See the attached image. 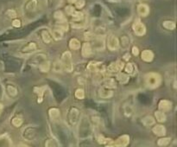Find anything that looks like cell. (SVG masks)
Masks as SVG:
<instances>
[{"label": "cell", "mask_w": 177, "mask_h": 147, "mask_svg": "<svg viewBox=\"0 0 177 147\" xmlns=\"http://www.w3.org/2000/svg\"><path fill=\"white\" fill-rule=\"evenodd\" d=\"M85 5V0H77L75 3V6L77 9H81Z\"/></svg>", "instance_id": "60d3db41"}, {"label": "cell", "mask_w": 177, "mask_h": 147, "mask_svg": "<svg viewBox=\"0 0 177 147\" xmlns=\"http://www.w3.org/2000/svg\"><path fill=\"white\" fill-rule=\"evenodd\" d=\"M38 5L37 0H28V2L25 4V11L27 12H34Z\"/></svg>", "instance_id": "8fae6325"}, {"label": "cell", "mask_w": 177, "mask_h": 147, "mask_svg": "<svg viewBox=\"0 0 177 147\" xmlns=\"http://www.w3.org/2000/svg\"><path fill=\"white\" fill-rule=\"evenodd\" d=\"M80 112L79 110V108L75 107V106H72L69 111H68V122L69 124L74 126L78 124L79 120H80Z\"/></svg>", "instance_id": "3957f363"}, {"label": "cell", "mask_w": 177, "mask_h": 147, "mask_svg": "<svg viewBox=\"0 0 177 147\" xmlns=\"http://www.w3.org/2000/svg\"><path fill=\"white\" fill-rule=\"evenodd\" d=\"M81 47V44H80V42L76 39V38H72L70 41H69V48L73 50H78L80 49Z\"/></svg>", "instance_id": "ffe728a7"}, {"label": "cell", "mask_w": 177, "mask_h": 147, "mask_svg": "<svg viewBox=\"0 0 177 147\" xmlns=\"http://www.w3.org/2000/svg\"><path fill=\"white\" fill-rule=\"evenodd\" d=\"M124 114H125L127 117H130V116H132V114L133 113L132 106H131L130 105H126V106L124 107Z\"/></svg>", "instance_id": "d590c367"}, {"label": "cell", "mask_w": 177, "mask_h": 147, "mask_svg": "<svg viewBox=\"0 0 177 147\" xmlns=\"http://www.w3.org/2000/svg\"><path fill=\"white\" fill-rule=\"evenodd\" d=\"M141 58L143 61H146V62H150L153 61L154 59V54L151 50L149 49H145L142 52L141 54Z\"/></svg>", "instance_id": "5bb4252c"}, {"label": "cell", "mask_w": 177, "mask_h": 147, "mask_svg": "<svg viewBox=\"0 0 177 147\" xmlns=\"http://www.w3.org/2000/svg\"><path fill=\"white\" fill-rule=\"evenodd\" d=\"M36 49H37V44H36L35 42H30V43H29L27 45H25L23 48L22 51L23 53H31V52L36 51Z\"/></svg>", "instance_id": "2e32d148"}, {"label": "cell", "mask_w": 177, "mask_h": 147, "mask_svg": "<svg viewBox=\"0 0 177 147\" xmlns=\"http://www.w3.org/2000/svg\"><path fill=\"white\" fill-rule=\"evenodd\" d=\"M144 82L148 88H156L162 82V77L158 73H148L144 76Z\"/></svg>", "instance_id": "6da1fadb"}, {"label": "cell", "mask_w": 177, "mask_h": 147, "mask_svg": "<svg viewBox=\"0 0 177 147\" xmlns=\"http://www.w3.org/2000/svg\"><path fill=\"white\" fill-rule=\"evenodd\" d=\"M23 137L24 139L31 141L32 139L35 138L36 135V128L32 127V126H28L27 128H24L23 133H22Z\"/></svg>", "instance_id": "9c48e42d"}, {"label": "cell", "mask_w": 177, "mask_h": 147, "mask_svg": "<svg viewBox=\"0 0 177 147\" xmlns=\"http://www.w3.org/2000/svg\"><path fill=\"white\" fill-rule=\"evenodd\" d=\"M132 54L135 56H138V54H139V49H138V48L137 47H136V46H134L132 48Z\"/></svg>", "instance_id": "f6af8a7d"}, {"label": "cell", "mask_w": 177, "mask_h": 147, "mask_svg": "<svg viewBox=\"0 0 177 147\" xmlns=\"http://www.w3.org/2000/svg\"><path fill=\"white\" fill-rule=\"evenodd\" d=\"M135 71V67L132 63H127L126 67H125V72L126 74H132Z\"/></svg>", "instance_id": "8d00e7d4"}, {"label": "cell", "mask_w": 177, "mask_h": 147, "mask_svg": "<svg viewBox=\"0 0 177 147\" xmlns=\"http://www.w3.org/2000/svg\"><path fill=\"white\" fill-rule=\"evenodd\" d=\"M130 58H131V56H130L129 54H125V55L124 56V60H129Z\"/></svg>", "instance_id": "7dc6e473"}, {"label": "cell", "mask_w": 177, "mask_h": 147, "mask_svg": "<svg viewBox=\"0 0 177 147\" xmlns=\"http://www.w3.org/2000/svg\"><path fill=\"white\" fill-rule=\"evenodd\" d=\"M155 117L156 118V120L157 121H159V122H165L166 121V114L164 113V112H162V111H156V113H155Z\"/></svg>", "instance_id": "f1b7e54d"}, {"label": "cell", "mask_w": 177, "mask_h": 147, "mask_svg": "<svg viewBox=\"0 0 177 147\" xmlns=\"http://www.w3.org/2000/svg\"><path fill=\"white\" fill-rule=\"evenodd\" d=\"M63 70L66 72H72L74 69V64H73V59H72V54L69 51H66L61 56V61H60Z\"/></svg>", "instance_id": "7a4b0ae2"}, {"label": "cell", "mask_w": 177, "mask_h": 147, "mask_svg": "<svg viewBox=\"0 0 177 147\" xmlns=\"http://www.w3.org/2000/svg\"><path fill=\"white\" fill-rule=\"evenodd\" d=\"M152 132H154L156 135L160 136V137H163L166 134V128L162 126V125H156L153 127Z\"/></svg>", "instance_id": "e0dca14e"}, {"label": "cell", "mask_w": 177, "mask_h": 147, "mask_svg": "<svg viewBox=\"0 0 177 147\" xmlns=\"http://www.w3.org/2000/svg\"><path fill=\"white\" fill-rule=\"evenodd\" d=\"M132 29L134 33L138 36H143L144 35H145L146 33V28H145V25L139 20V19H136L135 21V23L133 24Z\"/></svg>", "instance_id": "277c9868"}, {"label": "cell", "mask_w": 177, "mask_h": 147, "mask_svg": "<svg viewBox=\"0 0 177 147\" xmlns=\"http://www.w3.org/2000/svg\"><path fill=\"white\" fill-rule=\"evenodd\" d=\"M49 2H50V4H52L53 7H55V6H57L59 4L60 0H49Z\"/></svg>", "instance_id": "bcb514c9"}, {"label": "cell", "mask_w": 177, "mask_h": 147, "mask_svg": "<svg viewBox=\"0 0 177 147\" xmlns=\"http://www.w3.org/2000/svg\"><path fill=\"white\" fill-rule=\"evenodd\" d=\"M170 142H171V138H162L158 139L157 145L159 146H167Z\"/></svg>", "instance_id": "d6a6232c"}, {"label": "cell", "mask_w": 177, "mask_h": 147, "mask_svg": "<svg viewBox=\"0 0 177 147\" xmlns=\"http://www.w3.org/2000/svg\"><path fill=\"white\" fill-rule=\"evenodd\" d=\"M63 70V67L62 64L60 62V61H56L54 62L53 64V71L55 73H61Z\"/></svg>", "instance_id": "f546056e"}, {"label": "cell", "mask_w": 177, "mask_h": 147, "mask_svg": "<svg viewBox=\"0 0 177 147\" xmlns=\"http://www.w3.org/2000/svg\"><path fill=\"white\" fill-rule=\"evenodd\" d=\"M3 108H4L3 105H2V104H0V115H1V113H2V110H3Z\"/></svg>", "instance_id": "f907efd6"}, {"label": "cell", "mask_w": 177, "mask_h": 147, "mask_svg": "<svg viewBox=\"0 0 177 147\" xmlns=\"http://www.w3.org/2000/svg\"><path fill=\"white\" fill-rule=\"evenodd\" d=\"M52 36H53L54 39L59 41V40H60V39L63 37V31H62L61 29L56 28V29H53V31H52Z\"/></svg>", "instance_id": "4316f807"}, {"label": "cell", "mask_w": 177, "mask_h": 147, "mask_svg": "<svg viewBox=\"0 0 177 147\" xmlns=\"http://www.w3.org/2000/svg\"><path fill=\"white\" fill-rule=\"evenodd\" d=\"M124 67V63L122 61H117L115 62L111 63L108 68H107V71L109 73L112 74H117L119 73Z\"/></svg>", "instance_id": "8992f818"}, {"label": "cell", "mask_w": 177, "mask_h": 147, "mask_svg": "<svg viewBox=\"0 0 177 147\" xmlns=\"http://www.w3.org/2000/svg\"><path fill=\"white\" fill-rule=\"evenodd\" d=\"M130 143V137L126 134L122 135L118 139L113 142L112 147H126Z\"/></svg>", "instance_id": "ba28073f"}, {"label": "cell", "mask_w": 177, "mask_h": 147, "mask_svg": "<svg viewBox=\"0 0 177 147\" xmlns=\"http://www.w3.org/2000/svg\"><path fill=\"white\" fill-rule=\"evenodd\" d=\"M48 114H49V117L51 118L53 120H55V119H58L60 116V110L58 108H50L49 111H48Z\"/></svg>", "instance_id": "d6986e66"}, {"label": "cell", "mask_w": 177, "mask_h": 147, "mask_svg": "<svg viewBox=\"0 0 177 147\" xmlns=\"http://www.w3.org/2000/svg\"><path fill=\"white\" fill-rule=\"evenodd\" d=\"M73 17V21L74 22H80L84 19V14L80 11H74V14L71 16Z\"/></svg>", "instance_id": "4dcf8cb0"}, {"label": "cell", "mask_w": 177, "mask_h": 147, "mask_svg": "<svg viewBox=\"0 0 177 147\" xmlns=\"http://www.w3.org/2000/svg\"><path fill=\"white\" fill-rule=\"evenodd\" d=\"M121 45L124 49H128L130 47V41L128 36H122L121 38Z\"/></svg>", "instance_id": "e575fe53"}, {"label": "cell", "mask_w": 177, "mask_h": 147, "mask_svg": "<svg viewBox=\"0 0 177 147\" xmlns=\"http://www.w3.org/2000/svg\"><path fill=\"white\" fill-rule=\"evenodd\" d=\"M158 107H159L160 111H162V112H168V111L171 110V108H172V103H171V101H168V100H162V101L159 102Z\"/></svg>", "instance_id": "7c38bea8"}, {"label": "cell", "mask_w": 177, "mask_h": 147, "mask_svg": "<svg viewBox=\"0 0 177 147\" xmlns=\"http://www.w3.org/2000/svg\"><path fill=\"white\" fill-rule=\"evenodd\" d=\"M42 39L45 44H50L52 41V36L48 30H43L42 32Z\"/></svg>", "instance_id": "d4e9b609"}, {"label": "cell", "mask_w": 177, "mask_h": 147, "mask_svg": "<svg viewBox=\"0 0 177 147\" xmlns=\"http://www.w3.org/2000/svg\"><path fill=\"white\" fill-rule=\"evenodd\" d=\"M18 147H29L27 145H25V144H20Z\"/></svg>", "instance_id": "681fc988"}, {"label": "cell", "mask_w": 177, "mask_h": 147, "mask_svg": "<svg viewBox=\"0 0 177 147\" xmlns=\"http://www.w3.org/2000/svg\"><path fill=\"white\" fill-rule=\"evenodd\" d=\"M39 69L42 72H48L49 69H50V62L48 61H44L43 62H42L40 65H39Z\"/></svg>", "instance_id": "1f68e13d"}, {"label": "cell", "mask_w": 177, "mask_h": 147, "mask_svg": "<svg viewBox=\"0 0 177 147\" xmlns=\"http://www.w3.org/2000/svg\"><path fill=\"white\" fill-rule=\"evenodd\" d=\"M129 75L127 74L119 73L117 76L118 81L121 83V84H126L129 81Z\"/></svg>", "instance_id": "cb8c5ba5"}, {"label": "cell", "mask_w": 177, "mask_h": 147, "mask_svg": "<svg viewBox=\"0 0 177 147\" xmlns=\"http://www.w3.org/2000/svg\"><path fill=\"white\" fill-rule=\"evenodd\" d=\"M11 122H12V125H13L14 126H16V127H19V126H21L22 124H23V119H22L21 118L16 117L12 119Z\"/></svg>", "instance_id": "74e56055"}, {"label": "cell", "mask_w": 177, "mask_h": 147, "mask_svg": "<svg viewBox=\"0 0 177 147\" xmlns=\"http://www.w3.org/2000/svg\"><path fill=\"white\" fill-rule=\"evenodd\" d=\"M137 13L139 16L144 17V16H147L149 13V8L147 4H138L137 6Z\"/></svg>", "instance_id": "4fadbf2b"}, {"label": "cell", "mask_w": 177, "mask_h": 147, "mask_svg": "<svg viewBox=\"0 0 177 147\" xmlns=\"http://www.w3.org/2000/svg\"><path fill=\"white\" fill-rule=\"evenodd\" d=\"M81 54L83 57H89L92 56V45L87 43L83 44L82 47H81Z\"/></svg>", "instance_id": "30bf717a"}, {"label": "cell", "mask_w": 177, "mask_h": 147, "mask_svg": "<svg viewBox=\"0 0 177 147\" xmlns=\"http://www.w3.org/2000/svg\"><path fill=\"white\" fill-rule=\"evenodd\" d=\"M69 4H75L77 0H68Z\"/></svg>", "instance_id": "c3c4849f"}, {"label": "cell", "mask_w": 177, "mask_h": 147, "mask_svg": "<svg viewBox=\"0 0 177 147\" xmlns=\"http://www.w3.org/2000/svg\"><path fill=\"white\" fill-rule=\"evenodd\" d=\"M12 25L16 28H19L21 26V21L19 19H14L12 22Z\"/></svg>", "instance_id": "ee69618b"}, {"label": "cell", "mask_w": 177, "mask_h": 147, "mask_svg": "<svg viewBox=\"0 0 177 147\" xmlns=\"http://www.w3.org/2000/svg\"><path fill=\"white\" fill-rule=\"evenodd\" d=\"M93 49L97 50H104V40L101 39H95L94 40V44H93Z\"/></svg>", "instance_id": "603a6c76"}, {"label": "cell", "mask_w": 177, "mask_h": 147, "mask_svg": "<svg viewBox=\"0 0 177 147\" xmlns=\"http://www.w3.org/2000/svg\"><path fill=\"white\" fill-rule=\"evenodd\" d=\"M87 69L91 72H104L105 70V68L103 65V63L93 61L89 62Z\"/></svg>", "instance_id": "52a82bcc"}, {"label": "cell", "mask_w": 177, "mask_h": 147, "mask_svg": "<svg viewBox=\"0 0 177 147\" xmlns=\"http://www.w3.org/2000/svg\"><path fill=\"white\" fill-rule=\"evenodd\" d=\"M74 11H75V10H74V8L72 5H68V6L66 7V12H67L68 15L72 16V15L74 14Z\"/></svg>", "instance_id": "b9f144b4"}, {"label": "cell", "mask_w": 177, "mask_h": 147, "mask_svg": "<svg viewBox=\"0 0 177 147\" xmlns=\"http://www.w3.org/2000/svg\"><path fill=\"white\" fill-rule=\"evenodd\" d=\"M104 87L106 88H109V89L115 88H116V81H115V80L112 79V78L105 79L104 81Z\"/></svg>", "instance_id": "44dd1931"}, {"label": "cell", "mask_w": 177, "mask_h": 147, "mask_svg": "<svg viewBox=\"0 0 177 147\" xmlns=\"http://www.w3.org/2000/svg\"><path fill=\"white\" fill-rule=\"evenodd\" d=\"M54 16H55V18L56 20H58V21L65 20V16H64V15L62 13V11H56V12L55 13V15H54Z\"/></svg>", "instance_id": "f35d334b"}, {"label": "cell", "mask_w": 177, "mask_h": 147, "mask_svg": "<svg viewBox=\"0 0 177 147\" xmlns=\"http://www.w3.org/2000/svg\"><path fill=\"white\" fill-rule=\"evenodd\" d=\"M155 118L152 117V116H146L143 118L142 120V123L145 126H150L152 125L155 124Z\"/></svg>", "instance_id": "83f0119b"}, {"label": "cell", "mask_w": 177, "mask_h": 147, "mask_svg": "<svg viewBox=\"0 0 177 147\" xmlns=\"http://www.w3.org/2000/svg\"><path fill=\"white\" fill-rule=\"evenodd\" d=\"M45 90H46V87H40V88H34V92L38 95V100H37V102L38 103H41L43 101Z\"/></svg>", "instance_id": "ac0fdd59"}, {"label": "cell", "mask_w": 177, "mask_h": 147, "mask_svg": "<svg viewBox=\"0 0 177 147\" xmlns=\"http://www.w3.org/2000/svg\"><path fill=\"white\" fill-rule=\"evenodd\" d=\"M45 147H56V143L54 139H48L45 143Z\"/></svg>", "instance_id": "ab89813d"}, {"label": "cell", "mask_w": 177, "mask_h": 147, "mask_svg": "<svg viewBox=\"0 0 177 147\" xmlns=\"http://www.w3.org/2000/svg\"><path fill=\"white\" fill-rule=\"evenodd\" d=\"M7 16H9V17H11V18H16L17 15H16V11H14V10H9L7 11Z\"/></svg>", "instance_id": "7bdbcfd3"}, {"label": "cell", "mask_w": 177, "mask_h": 147, "mask_svg": "<svg viewBox=\"0 0 177 147\" xmlns=\"http://www.w3.org/2000/svg\"><path fill=\"white\" fill-rule=\"evenodd\" d=\"M119 40L118 38L114 36V35H110L108 36V39H107V47L108 49L111 50V51H116L118 50V48H119Z\"/></svg>", "instance_id": "5b68a950"}, {"label": "cell", "mask_w": 177, "mask_h": 147, "mask_svg": "<svg viewBox=\"0 0 177 147\" xmlns=\"http://www.w3.org/2000/svg\"><path fill=\"white\" fill-rule=\"evenodd\" d=\"M75 97L79 100H83L85 98V91L82 88H78L74 93Z\"/></svg>", "instance_id": "836d02e7"}, {"label": "cell", "mask_w": 177, "mask_h": 147, "mask_svg": "<svg viewBox=\"0 0 177 147\" xmlns=\"http://www.w3.org/2000/svg\"><path fill=\"white\" fill-rule=\"evenodd\" d=\"M6 91H7V93L11 97H16L17 95V92H18L17 88L13 85H7L6 86Z\"/></svg>", "instance_id": "7402d4cb"}, {"label": "cell", "mask_w": 177, "mask_h": 147, "mask_svg": "<svg viewBox=\"0 0 177 147\" xmlns=\"http://www.w3.org/2000/svg\"><path fill=\"white\" fill-rule=\"evenodd\" d=\"M100 96L103 99H108V98H111L112 97L113 95V92L112 89H109V88H106L103 87L100 89Z\"/></svg>", "instance_id": "9a60e30c"}, {"label": "cell", "mask_w": 177, "mask_h": 147, "mask_svg": "<svg viewBox=\"0 0 177 147\" xmlns=\"http://www.w3.org/2000/svg\"><path fill=\"white\" fill-rule=\"evenodd\" d=\"M162 26L166 29L174 30V29H176V23H175L174 21L167 20V21H164V22L162 23Z\"/></svg>", "instance_id": "484cf974"}]
</instances>
